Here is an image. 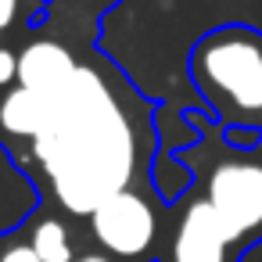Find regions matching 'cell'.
Segmentation results:
<instances>
[{
	"instance_id": "cell-1",
	"label": "cell",
	"mask_w": 262,
	"mask_h": 262,
	"mask_svg": "<svg viewBox=\"0 0 262 262\" xmlns=\"http://www.w3.org/2000/svg\"><path fill=\"white\" fill-rule=\"evenodd\" d=\"M151 104L104 58H83L79 72L51 94V119L18 162L47 205L86 219L112 194L137 187L151 158Z\"/></svg>"
},
{
	"instance_id": "cell-2",
	"label": "cell",
	"mask_w": 262,
	"mask_h": 262,
	"mask_svg": "<svg viewBox=\"0 0 262 262\" xmlns=\"http://www.w3.org/2000/svg\"><path fill=\"white\" fill-rule=\"evenodd\" d=\"M187 76L230 133L262 137V33L251 26L208 29L187 58Z\"/></svg>"
},
{
	"instance_id": "cell-3",
	"label": "cell",
	"mask_w": 262,
	"mask_h": 262,
	"mask_svg": "<svg viewBox=\"0 0 262 262\" xmlns=\"http://www.w3.org/2000/svg\"><path fill=\"white\" fill-rule=\"evenodd\" d=\"M194 187L223 219L230 237L248 251L262 241V155L258 147L212 144V151L194 147Z\"/></svg>"
},
{
	"instance_id": "cell-4",
	"label": "cell",
	"mask_w": 262,
	"mask_h": 262,
	"mask_svg": "<svg viewBox=\"0 0 262 262\" xmlns=\"http://www.w3.org/2000/svg\"><path fill=\"white\" fill-rule=\"evenodd\" d=\"M86 230L112 262H151L158 258L165 215L147 187H126L86 215Z\"/></svg>"
},
{
	"instance_id": "cell-5",
	"label": "cell",
	"mask_w": 262,
	"mask_h": 262,
	"mask_svg": "<svg viewBox=\"0 0 262 262\" xmlns=\"http://www.w3.org/2000/svg\"><path fill=\"white\" fill-rule=\"evenodd\" d=\"M241 255L244 248L230 237L198 187L172 201L158 244V262H241Z\"/></svg>"
},
{
	"instance_id": "cell-6",
	"label": "cell",
	"mask_w": 262,
	"mask_h": 262,
	"mask_svg": "<svg viewBox=\"0 0 262 262\" xmlns=\"http://www.w3.org/2000/svg\"><path fill=\"white\" fill-rule=\"evenodd\" d=\"M83 65V54L47 33H33L29 40L18 43V83L36 94H58Z\"/></svg>"
},
{
	"instance_id": "cell-7",
	"label": "cell",
	"mask_w": 262,
	"mask_h": 262,
	"mask_svg": "<svg viewBox=\"0 0 262 262\" xmlns=\"http://www.w3.org/2000/svg\"><path fill=\"white\" fill-rule=\"evenodd\" d=\"M47 119H51V94H36L15 83L11 90L0 94V147L15 162H22L47 129Z\"/></svg>"
},
{
	"instance_id": "cell-8",
	"label": "cell",
	"mask_w": 262,
	"mask_h": 262,
	"mask_svg": "<svg viewBox=\"0 0 262 262\" xmlns=\"http://www.w3.org/2000/svg\"><path fill=\"white\" fill-rule=\"evenodd\" d=\"M22 230L43 262H76L83 255V248L76 244V230L69 226V215L47 201L22 223Z\"/></svg>"
},
{
	"instance_id": "cell-9",
	"label": "cell",
	"mask_w": 262,
	"mask_h": 262,
	"mask_svg": "<svg viewBox=\"0 0 262 262\" xmlns=\"http://www.w3.org/2000/svg\"><path fill=\"white\" fill-rule=\"evenodd\" d=\"M51 8V0H0V40L15 43L22 40Z\"/></svg>"
},
{
	"instance_id": "cell-10",
	"label": "cell",
	"mask_w": 262,
	"mask_h": 262,
	"mask_svg": "<svg viewBox=\"0 0 262 262\" xmlns=\"http://www.w3.org/2000/svg\"><path fill=\"white\" fill-rule=\"evenodd\" d=\"M119 0H51V11L69 15L72 22H86L94 26V18H101L108 8H115Z\"/></svg>"
},
{
	"instance_id": "cell-11",
	"label": "cell",
	"mask_w": 262,
	"mask_h": 262,
	"mask_svg": "<svg viewBox=\"0 0 262 262\" xmlns=\"http://www.w3.org/2000/svg\"><path fill=\"white\" fill-rule=\"evenodd\" d=\"M0 262H43V258H40L36 248L29 244L26 230L15 226V230H8V233H0Z\"/></svg>"
},
{
	"instance_id": "cell-12",
	"label": "cell",
	"mask_w": 262,
	"mask_h": 262,
	"mask_svg": "<svg viewBox=\"0 0 262 262\" xmlns=\"http://www.w3.org/2000/svg\"><path fill=\"white\" fill-rule=\"evenodd\" d=\"M18 83V47L0 40V94Z\"/></svg>"
},
{
	"instance_id": "cell-13",
	"label": "cell",
	"mask_w": 262,
	"mask_h": 262,
	"mask_svg": "<svg viewBox=\"0 0 262 262\" xmlns=\"http://www.w3.org/2000/svg\"><path fill=\"white\" fill-rule=\"evenodd\" d=\"M76 262H112V258H108V255H101V251H83Z\"/></svg>"
},
{
	"instance_id": "cell-14",
	"label": "cell",
	"mask_w": 262,
	"mask_h": 262,
	"mask_svg": "<svg viewBox=\"0 0 262 262\" xmlns=\"http://www.w3.org/2000/svg\"><path fill=\"white\" fill-rule=\"evenodd\" d=\"M258 155H262V144H258Z\"/></svg>"
}]
</instances>
